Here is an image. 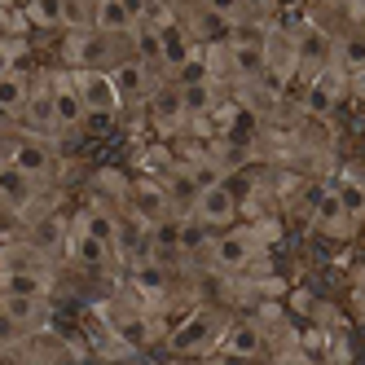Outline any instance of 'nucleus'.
I'll return each instance as SVG.
<instances>
[{"instance_id": "nucleus-1", "label": "nucleus", "mask_w": 365, "mask_h": 365, "mask_svg": "<svg viewBox=\"0 0 365 365\" xmlns=\"http://www.w3.org/2000/svg\"><path fill=\"white\" fill-rule=\"evenodd\" d=\"M194 212H198L202 225H225V220H233V194H229V185H216V180H212V185H202Z\"/></svg>"}, {"instance_id": "nucleus-2", "label": "nucleus", "mask_w": 365, "mask_h": 365, "mask_svg": "<svg viewBox=\"0 0 365 365\" xmlns=\"http://www.w3.org/2000/svg\"><path fill=\"white\" fill-rule=\"evenodd\" d=\"M9 168H18L22 176H44L48 172V150L40 145V141H18L14 145V154H9Z\"/></svg>"}, {"instance_id": "nucleus-3", "label": "nucleus", "mask_w": 365, "mask_h": 365, "mask_svg": "<svg viewBox=\"0 0 365 365\" xmlns=\"http://www.w3.org/2000/svg\"><path fill=\"white\" fill-rule=\"evenodd\" d=\"M233 66L242 75H259V66H264V44L255 36H238L233 40Z\"/></svg>"}, {"instance_id": "nucleus-4", "label": "nucleus", "mask_w": 365, "mask_h": 365, "mask_svg": "<svg viewBox=\"0 0 365 365\" xmlns=\"http://www.w3.org/2000/svg\"><path fill=\"white\" fill-rule=\"evenodd\" d=\"M247 259H251V242H247V238H238V233L216 242V264H220V269H242Z\"/></svg>"}, {"instance_id": "nucleus-5", "label": "nucleus", "mask_w": 365, "mask_h": 365, "mask_svg": "<svg viewBox=\"0 0 365 365\" xmlns=\"http://www.w3.org/2000/svg\"><path fill=\"white\" fill-rule=\"evenodd\" d=\"M5 295L40 299V295H44V282H40L36 273H27V269H9V277H5Z\"/></svg>"}, {"instance_id": "nucleus-6", "label": "nucleus", "mask_w": 365, "mask_h": 365, "mask_svg": "<svg viewBox=\"0 0 365 365\" xmlns=\"http://www.w3.org/2000/svg\"><path fill=\"white\" fill-rule=\"evenodd\" d=\"M0 106H5L9 115H18L22 106H27V84H22L18 71H5V80H0Z\"/></svg>"}, {"instance_id": "nucleus-7", "label": "nucleus", "mask_w": 365, "mask_h": 365, "mask_svg": "<svg viewBox=\"0 0 365 365\" xmlns=\"http://www.w3.org/2000/svg\"><path fill=\"white\" fill-rule=\"evenodd\" d=\"M159 40H163V62L185 71V62H190V40L180 36L176 27H163V31H159Z\"/></svg>"}, {"instance_id": "nucleus-8", "label": "nucleus", "mask_w": 365, "mask_h": 365, "mask_svg": "<svg viewBox=\"0 0 365 365\" xmlns=\"http://www.w3.org/2000/svg\"><path fill=\"white\" fill-rule=\"evenodd\" d=\"M80 115H84V93L58 88V97H53V119L58 123H80Z\"/></svg>"}, {"instance_id": "nucleus-9", "label": "nucleus", "mask_w": 365, "mask_h": 365, "mask_svg": "<svg viewBox=\"0 0 365 365\" xmlns=\"http://www.w3.org/2000/svg\"><path fill=\"white\" fill-rule=\"evenodd\" d=\"M5 312H9L14 326H31V322L44 317V304L40 299H22V295H5Z\"/></svg>"}, {"instance_id": "nucleus-10", "label": "nucleus", "mask_w": 365, "mask_h": 365, "mask_svg": "<svg viewBox=\"0 0 365 365\" xmlns=\"http://www.w3.org/2000/svg\"><path fill=\"white\" fill-rule=\"evenodd\" d=\"M84 106L110 110V106H115V84H106L101 75H88V80H84Z\"/></svg>"}, {"instance_id": "nucleus-11", "label": "nucleus", "mask_w": 365, "mask_h": 365, "mask_svg": "<svg viewBox=\"0 0 365 365\" xmlns=\"http://www.w3.org/2000/svg\"><path fill=\"white\" fill-rule=\"evenodd\" d=\"M97 27H101V31H128V27H133V9H123V5H101V9H97Z\"/></svg>"}, {"instance_id": "nucleus-12", "label": "nucleus", "mask_w": 365, "mask_h": 365, "mask_svg": "<svg viewBox=\"0 0 365 365\" xmlns=\"http://www.w3.org/2000/svg\"><path fill=\"white\" fill-rule=\"evenodd\" d=\"M84 233H88V238H97V242H106V247H115V220L101 216V212H88L84 216Z\"/></svg>"}, {"instance_id": "nucleus-13", "label": "nucleus", "mask_w": 365, "mask_h": 365, "mask_svg": "<svg viewBox=\"0 0 365 365\" xmlns=\"http://www.w3.org/2000/svg\"><path fill=\"white\" fill-rule=\"evenodd\" d=\"M339 58H344V66H348L352 75L365 71V36H348L344 48H339Z\"/></svg>"}, {"instance_id": "nucleus-14", "label": "nucleus", "mask_w": 365, "mask_h": 365, "mask_svg": "<svg viewBox=\"0 0 365 365\" xmlns=\"http://www.w3.org/2000/svg\"><path fill=\"white\" fill-rule=\"evenodd\" d=\"M137 207H141V216H150V220H159V216L168 212V202H163V194L154 190V185H141V190H137Z\"/></svg>"}, {"instance_id": "nucleus-15", "label": "nucleus", "mask_w": 365, "mask_h": 365, "mask_svg": "<svg viewBox=\"0 0 365 365\" xmlns=\"http://www.w3.org/2000/svg\"><path fill=\"white\" fill-rule=\"evenodd\" d=\"M27 180H31V176H22L18 168H5V194H9V202H14V207H18L22 198H27V194H31V185H27Z\"/></svg>"}, {"instance_id": "nucleus-16", "label": "nucleus", "mask_w": 365, "mask_h": 365, "mask_svg": "<svg viewBox=\"0 0 365 365\" xmlns=\"http://www.w3.org/2000/svg\"><path fill=\"white\" fill-rule=\"evenodd\" d=\"M229 348H233V352H238V356H251V352L259 348V334H255L251 326H238V330H233V334H229Z\"/></svg>"}, {"instance_id": "nucleus-17", "label": "nucleus", "mask_w": 365, "mask_h": 365, "mask_svg": "<svg viewBox=\"0 0 365 365\" xmlns=\"http://www.w3.org/2000/svg\"><path fill=\"white\" fill-rule=\"evenodd\" d=\"M75 251H80V259H84V264H101V259H106V242L88 238V233H84L80 242H75Z\"/></svg>"}, {"instance_id": "nucleus-18", "label": "nucleus", "mask_w": 365, "mask_h": 365, "mask_svg": "<svg viewBox=\"0 0 365 365\" xmlns=\"http://www.w3.org/2000/svg\"><path fill=\"white\" fill-rule=\"evenodd\" d=\"M137 282L145 286V291H163V282H168V277H163L159 264H145V269H137Z\"/></svg>"}, {"instance_id": "nucleus-19", "label": "nucleus", "mask_w": 365, "mask_h": 365, "mask_svg": "<svg viewBox=\"0 0 365 365\" xmlns=\"http://www.w3.org/2000/svg\"><path fill=\"white\" fill-rule=\"evenodd\" d=\"M202 334H207V317L190 322V330H180V334H176V348H194V344H198Z\"/></svg>"}, {"instance_id": "nucleus-20", "label": "nucleus", "mask_w": 365, "mask_h": 365, "mask_svg": "<svg viewBox=\"0 0 365 365\" xmlns=\"http://www.w3.org/2000/svg\"><path fill=\"white\" fill-rule=\"evenodd\" d=\"M115 84H119L123 93H137V88H141V66H119Z\"/></svg>"}, {"instance_id": "nucleus-21", "label": "nucleus", "mask_w": 365, "mask_h": 365, "mask_svg": "<svg viewBox=\"0 0 365 365\" xmlns=\"http://www.w3.org/2000/svg\"><path fill=\"white\" fill-rule=\"evenodd\" d=\"M207 97H212V93H207L202 84H194V88H185V97H180V101H185L190 110H202V106H207Z\"/></svg>"}, {"instance_id": "nucleus-22", "label": "nucleus", "mask_w": 365, "mask_h": 365, "mask_svg": "<svg viewBox=\"0 0 365 365\" xmlns=\"http://www.w3.org/2000/svg\"><path fill=\"white\" fill-rule=\"evenodd\" d=\"M339 198H344V212H361V207H365V190H356V185H348Z\"/></svg>"}, {"instance_id": "nucleus-23", "label": "nucleus", "mask_w": 365, "mask_h": 365, "mask_svg": "<svg viewBox=\"0 0 365 365\" xmlns=\"http://www.w3.org/2000/svg\"><path fill=\"white\" fill-rule=\"evenodd\" d=\"M356 93H365V71H356Z\"/></svg>"}, {"instance_id": "nucleus-24", "label": "nucleus", "mask_w": 365, "mask_h": 365, "mask_svg": "<svg viewBox=\"0 0 365 365\" xmlns=\"http://www.w3.org/2000/svg\"><path fill=\"white\" fill-rule=\"evenodd\" d=\"M361 36H365V31H361Z\"/></svg>"}]
</instances>
